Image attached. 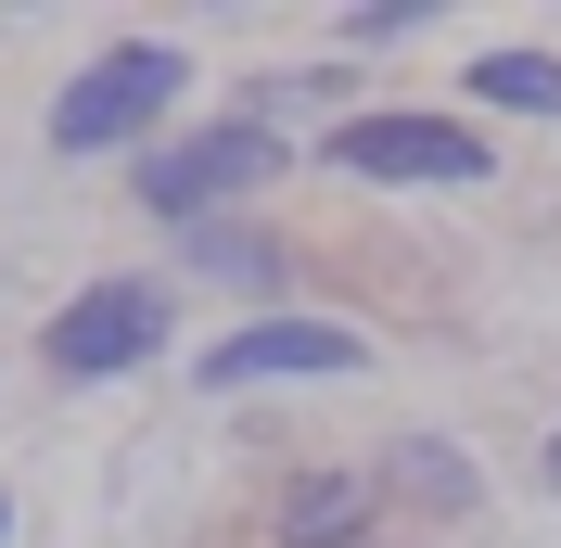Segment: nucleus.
I'll list each match as a JSON object with an SVG mask.
<instances>
[{
	"instance_id": "nucleus-1",
	"label": "nucleus",
	"mask_w": 561,
	"mask_h": 548,
	"mask_svg": "<svg viewBox=\"0 0 561 548\" xmlns=\"http://www.w3.org/2000/svg\"><path fill=\"white\" fill-rule=\"evenodd\" d=\"M192 90V52L179 38H115V52H90V65L51 90V153H153V128H167V103Z\"/></svg>"
},
{
	"instance_id": "nucleus-2",
	"label": "nucleus",
	"mask_w": 561,
	"mask_h": 548,
	"mask_svg": "<svg viewBox=\"0 0 561 548\" xmlns=\"http://www.w3.org/2000/svg\"><path fill=\"white\" fill-rule=\"evenodd\" d=\"M268 179H280V128H268V115H230V128L153 140V153H140V205L179 217V230H205L217 205H255Z\"/></svg>"
},
{
	"instance_id": "nucleus-3",
	"label": "nucleus",
	"mask_w": 561,
	"mask_h": 548,
	"mask_svg": "<svg viewBox=\"0 0 561 548\" xmlns=\"http://www.w3.org/2000/svg\"><path fill=\"white\" fill-rule=\"evenodd\" d=\"M167 344V294L153 281H90L65 319H51V370L65 383H115V370H140Z\"/></svg>"
},
{
	"instance_id": "nucleus-4",
	"label": "nucleus",
	"mask_w": 561,
	"mask_h": 548,
	"mask_svg": "<svg viewBox=\"0 0 561 548\" xmlns=\"http://www.w3.org/2000/svg\"><path fill=\"white\" fill-rule=\"evenodd\" d=\"M332 167L345 179H447V192H472L485 179V140L459 128V115H357V128H332Z\"/></svg>"
},
{
	"instance_id": "nucleus-5",
	"label": "nucleus",
	"mask_w": 561,
	"mask_h": 548,
	"mask_svg": "<svg viewBox=\"0 0 561 548\" xmlns=\"http://www.w3.org/2000/svg\"><path fill=\"white\" fill-rule=\"evenodd\" d=\"M345 370H370V344L332 332V319H243L230 344H205L217 396H243V383H345Z\"/></svg>"
},
{
	"instance_id": "nucleus-6",
	"label": "nucleus",
	"mask_w": 561,
	"mask_h": 548,
	"mask_svg": "<svg viewBox=\"0 0 561 548\" xmlns=\"http://www.w3.org/2000/svg\"><path fill=\"white\" fill-rule=\"evenodd\" d=\"M357 536H370V484L357 472H307L280 498V548H357Z\"/></svg>"
},
{
	"instance_id": "nucleus-7",
	"label": "nucleus",
	"mask_w": 561,
	"mask_h": 548,
	"mask_svg": "<svg viewBox=\"0 0 561 548\" xmlns=\"http://www.w3.org/2000/svg\"><path fill=\"white\" fill-rule=\"evenodd\" d=\"M459 90L472 103H511V115H561V52H485Z\"/></svg>"
},
{
	"instance_id": "nucleus-8",
	"label": "nucleus",
	"mask_w": 561,
	"mask_h": 548,
	"mask_svg": "<svg viewBox=\"0 0 561 548\" xmlns=\"http://www.w3.org/2000/svg\"><path fill=\"white\" fill-rule=\"evenodd\" d=\"M396 472H409L421 498H447V511H472V459H447V446H396Z\"/></svg>"
},
{
	"instance_id": "nucleus-9",
	"label": "nucleus",
	"mask_w": 561,
	"mask_h": 548,
	"mask_svg": "<svg viewBox=\"0 0 561 548\" xmlns=\"http://www.w3.org/2000/svg\"><path fill=\"white\" fill-rule=\"evenodd\" d=\"M205 269H217V281H280V269H268V242H230V230L205 242Z\"/></svg>"
},
{
	"instance_id": "nucleus-10",
	"label": "nucleus",
	"mask_w": 561,
	"mask_h": 548,
	"mask_svg": "<svg viewBox=\"0 0 561 548\" xmlns=\"http://www.w3.org/2000/svg\"><path fill=\"white\" fill-rule=\"evenodd\" d=\"M549 484H561V434H549Z\"/></svg>"
},
{
	"instance_id": "nucleus-11",
	"label": "nucleus",
	"mask_w": 561,
	"mask_h": 548,
	"mask_svg": "<svg viewBox=\"0 0 561 548\" xmlns=\"http://www.w3.org/2000/svg\"><path fill=\"white\" fill-rule=\"evenodd\" d=\"M0 511H13V498H0Z\"/></svg>"
}]
</instances>
